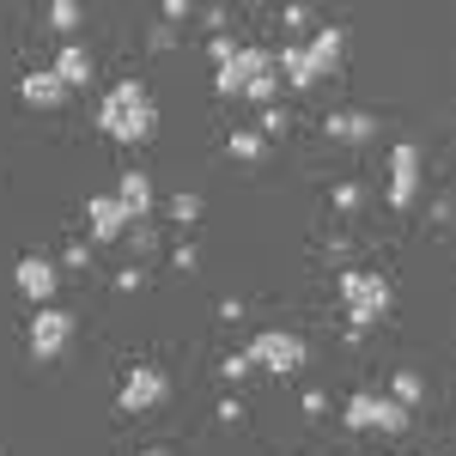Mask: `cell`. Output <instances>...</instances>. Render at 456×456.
I'll list each match as a JSON object with an SVG mask.
<instances>
[{"instance_id":"1","label":"cell","mask_w":456,"mask_h":456,"mask_svg":"<svg viewBox=\"0 0 456 456\" xmlns=\"http://www.w3.org/2000/svg\"><path fill=\"white\" fill-rule=\"evenodd\" d=\"M341 49H347V31L341 25H311V37L274 49V73H281L286 92H311L316 79H329V73L341 68Z\"/></svg>"},{"instance_id":"2","label":"cell","mask_w":456,"mask_h":456,"mask_svg":"<svg viewBox=\"0 0 456 456\" xmlns=\"http://www.w3.org/2000/svg\"><path fill=\"white\" fill-rule=\"evenodd\" d=\"M98 128H104L116 146H146L152 141V128H159V104H152V92H146V79H116L104 98H98Z\"/></svg>"},{"instance_id":"3","label":"cell","mask_w":456,"mask_h":456,"mask_svg":"<svg viewBox=\"0 0 456 456\" xmlns=\"http://www.w3.org/2000/svg\"><path fill=\"white\" fill-rule=\"evenodd\" d=\"M341 305H347V329L365 335V329H378L384 311H389V281L378 268H341Z\"/></svg>"},{"instance_id":"4","label":"cell","mask_w":456,"mask_h":456,"mask_svg":"<svg viewBox=\"0 0 456 456\" xmlns=\"http://www.w3.org/2000/svg\"><path fill=\"white\" fill-rule=\"evenodd\" d=\"M244 359L249 371H268V378H292V371H305V335H292V329H262V335H249L244 341Z\"/></svg>"},{"instance_id":"5","label":"cell","mask_w":456,"mask_h":456,"mask_svg":"<svg viewBox=\"0 0 456 456\" xmlns=\"http://www.w3.org/2000/svg\"><path fill=\"white\" fill-rule=\"evenodd\" d=\"M341 420H347L353 432H384V438H402V432H408V408H395V402L378 395V389H359V395H347Z\"/></svg>"},{"instance_id":"6","label":"cell","mask_w":456,"mask_h":456,"mask_svg":"<svg viewBox=\"0 0 456 456\" xmlns=\"http://www.w3.org/2000/svg\"><path fill=\"white\" fill-rule=\"evenodd\" d=\"M73 341V311L68 305H37L31 322H25V347L31 359H61Z\"/></svg>"},{"instance_id":"7","label":"cell","mask_w":456,"mask_h":456,"mask_svg":"<svg viewBox=\"0 0 456 456\" xmlns=\"http://www.w3.org/2000/svg\"><path fill=\"white\" fill-rule=\"evenodd\" d=\"M12 286H19V298H31V305H55V292H61V262H55L49 249H25L19 268H12Z\"/></svg>"},{"instance_id":"8","label":"cell","mask_w":456,"mask_h":456,"mask_svg":"<svg viewBox=\"0 0 456 456\" xmlns=\"http://www.w3.org/2000/svg\"><path fill=\"white\" fill-rule=\"evenodd\" d=\"M171 395V378H165V365H152V359H141L128 378H122V414H146V408H159Z\"/></svg>"},{"instance_id":"9","label":"cell","mask_w":456,"mask_h":456,"mask_svg":"<svg viewBox=\"0 0 456 456\" xmlns=\"http://www.w3.org/2000/svg\"><path fill=\"white\" fill-rule=\"evenodd\" d=\"M420 201V146L414 141H402V146H389V208H414Z\"/></svg>"},{"instance_id":"10","label":"cell","mask_w":456,"mask_h":456,"mask_svg":"<svg viewBox=\"0 0 456 456\" xmlns=\"http://www.w3.org/2000/svg\"><path fill=\"white\" fill-rule=\"evenodd\" d=\"M86 238L92 244H122L128 238V213H122L116 195H92L86 201Z\"/></svg>"},{"instance_id":"11","label":"cell","mask_w":456,"mask_h":456,"mask_svg":"<svg viewBox=\"0 0 456 456\" xmlns=\"http://www.w3.org/2000/svg\"><path fill=\"white\" fill-rule=\"evenodd\" d=\"M19 104L61 110V104H68V86L55 79V68H49V61H43V68H25V73H19Z\"/></svg>"},{"instance_id":"12","label":"cell","mask_w":456,"mask_h":456,"mask_svg":"<svg viewBox=\"0 0 456 456\" xmlns=\"http://www.w3.org/2000/svg\"><path fill=\"white\" fill-rule=\"evenodd\" d=\"M116 201H122V213H128V225H152V176L134 165V171L116 176V189H110Z\"/></svg>"},{"instance_id":"13","label":"cell","mask_w":456,"mask_h":456,"mask_svg":"<svg viewBox=\"0 0 456 456\" xmlns=\"http://www.w3.org/2000/svg\"><path fill=\"white\" fill-rule=\"evenodd\" d=\"M322 134H329V141L359 146V141L378 134V116H365V110H329V116H322Z\"/></svg>"},{"instance_id":"14","label":"cell","mask_w":456,"mask_h":456,"mask_svg":"<svg viewBox=\"0 0 456 456\" xmlns=\"http://www.w3.org/2000/svg\"><path fill=\"white\" fill-rule=\"evenodd\" d=\"M249 55H256V43H238L219 68H213V92L219 98H244V79H249Z\"/></svg>"},{"instance_id":"15","label":"cell","mask_w":456,"mask_h":456,"mask_svg":"<svg viewBox=\"0 0 456 456\" xmlns=\"http://www.w3.org/2000/svg\"><path fill=\"white\" fill-rule=\"evenodd\" d=\"M49 68H55V79H61L68 92H79V86L92 79V49H86V43H61Z\"/></svg>"},{"instance_id":"16","label":"cell","mask_w":456,"mask_h":456,"mask_svg":"<svg viewBox=\"0 0 456 456\" xmlns=\"http://www.w3.org/2000/svg\"><path fill=\"white\" fill-rule=\"evenodd\" d=\"M389 402L414 414V408L426 402V378H420V371H395V378H389Z\"/></svg>"},{"instance_id":"17","label":"cell","mask_w":456,"mask_h":456,"mask_svg":"<svg viewBox=\"0 0 456 456\" xmlns=\"http://www.w3.org/2000/svg\"><path fill=\"white\" fill-rule=\"evenodd\" d=\"M165 213H171L176 225H195V219H201V195H195V189H183V195L165 201Z\"/></svg>"},{"instance_id":"18","label":"cell","mask_w":456,"mask_h":456,"mask_svg":"<svg viewBox=\"0 0 456 456\" xmlns=\"http://www.w3.org/2000/svg\"><path fill=\"white\" fill-rule=\"evenodd\" d=\"M262 152H268V141L256 128H232V159H262Z\"/></svg>"},{"instance_id":"19","label":"cell","mask_w":456,"mask_h":456,"mask_svg":"<svg viewBox=\"0 0 456 456\" xmlns=\"http://www.w3.org/2000/svg\"><path fill=\"white\" fill-rule=\"evenodd\" d=\"M286 128H292V110H286V104H268V110H262V122H256L262 141H268V134H286Z\"/></svg>"},{"instance_id":"20","label":"cell","mask_w":456,"mask_h":456,"mask_svg":"<svg viewBox=\"0 0 456 456\" xmlns=\"http://www.w3.org/2000/svg\"><path fill=\"white\" fill-rule=\"evenodd\" d=\"M49 25L73 43V31H79V6H73V0H55V6H49Z\"/></svg>"},{"instance_id":"21","label":"cell","mask_w":456,"mask_h":456,"mask_svg":"<svg viewBox=\"0 0 456 456\" xmlns=\"http://www.w3.org/2000/svg\"><path fill=\"white\" fill-rule=\"evenodd\" d=\"M335 208H341V213L365 208V183H353V176H347V183H335Z\"/></svg>"},{"instance_id":"22","label":"cell","mask_w":456,"mask_h":456,"mask_svg":"<svg viewBox=\"0 0 456 456\" xmlns=\"http://www.w3.org/2000/svg\"><path fill=\"white\" fill-rule=\"evenodd\" d=\"M219 378H225V384H238V378H249V359H244V347L219 359Z\"/></svg>"},{"instance_id":"23","label":"cell","mask_w":456,"mask_h":456,"mask_svg":"<svg viewBox=\"0 0 456 456\" xmlns=\"http://www.w3.org/2000/svg\"><path fill=\"white\" fill-rule=\"evenodd\" d=\"M219 420L238 426V420H244V402H238V395H225V402H219Z\"/></svg>"},{"instance_id":"24","label":"cell","mask_w":456,"mask_h":456,"mask_svg":"<svg viewBox=\"0 0 456 456\" xmlns=\"http://www.w3.org/2000/svg\"><path fill=\"white\" fill-rule=\"evenodd\" d=\"M55 262H61V268H86V262H92V249H86V244H73L68 256H55Z\"/></svg>"},{"instance_id":"25","label":"cell","mask_w":456,"mask_h":456,"mask_svg":"<svg viewBox=\"0 0 456 456\" xmlns=\"http://www.w3.org/2000/svg\"><path fill=\"white\" fill-rule=\"evenodd\" d=\"M141 281H146L141 268H122V274H116V286H122V292H141Z\"/></svg>"},{"instance_id":"26","label":"cell","mask_w":456,"mask_h":456,"mask_svg":"<svg viewBox=\"0 0 456 456\" xmlns=\"http://www.w3.org/2000/svg\"><path fill=\"white\" fill-rule=\"evenodd\" d=\"M141 456H171V451H165V444H146V451Z\"/></svg>"}]
</instances>
